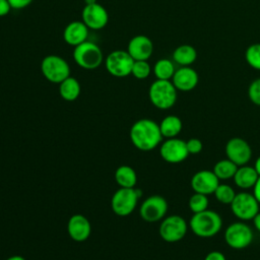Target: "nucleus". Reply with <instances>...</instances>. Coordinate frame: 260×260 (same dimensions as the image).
<instances>
[{
    "instance_id": "obj_1",
    "label": "nucleus",
    "mask_w": 260,
    "mask_h": 260,
    "mask_svg": "<svg viewBox=\"0 0 260 260\" xmlns=\"http://www.w3.org/2000/svg\"><path fill=\"white\" fill-rule=\"evenodd\" d=\"M130 139L139 150L149 151L161 142L162 135L157 123L150 119H140L132 125Z\"/></svg>"
},
{
    "instance_id": "obj_2",
    "label": "nucleus",
    "mask_w": 260,
    "mask_h": 260,
    "mask_svg": "<svg viewBox=\"0 0 260 260\" xmlns=\"http://www.w3.org/2000/svg\"><path fill=\"white\" fill-rule=\"evenodd\" d=\"M191 231L200 238H210L218 234L222 226L220 215L213 210L194 213L189 221Z\"/></svg>"
},
{
    "instance_id": "obj_3",
    "label": "nucleus",
    "mask_w": 260,
    "mask_h": 260,
    "mask_svg": "<svg viewBox=\"0 0 260 260\" xmlns=\"http://www.w3.org/2000/svg\"><path fill=\"white\" fill-rule=\"evenodd\" d=\"M148 96L155 108L168 110L177 101V88L171 80L156 79L149 86Z\"/></svg>"
},
{
    "instance_id": "obj_4",
    "label": "nucleus",
    "mask_w": 260,
    "mask_h": 260,
    "mask_svg": "<svg viewBox=\"0 0 260 260\" xmlns=\"http://www.w3.org/2000/svg\"><path fill=\"white\" fill-rule=\"evenodd\" d=\"M73 60L81 68L92 70L101 66L104 61L102 49L93 42L85 41L74 47Z\"/></svg>"
},
{
    "instance_id": "obj_5",
    "label": "nucleus",
    "mask_w": 260,
    "mask_h": 260,
    "mask_svg": "<svg viewBox=\"0 0 260 260\" xmlns=\"http://www.w3.org/2000/svg\"><path fill=\"white\" fill-rule=\"evenodd\" d=\"M41 71L48 81L57 84L70 76V67L67 61L58 55L46 56L42 60Z\"/></svg>"
},
{
    "instance_id": "obj_6",
    "label": "nucleus",
    "mask_w": 260,
    "mask_h": 260,
    "mask_svg": "<svg viewBox=\"0 0 260 260\" xmlns=\"http://www.w3.org/2000/svg\"><path fill=\"white\" fill-rule=\"evenodd\" d=\"M141 195L140 190L134 188H121L118 189L112 199L111 206L113 211L119 216H127L131 214L138 202Z\"/></svg>"
},
{
    "instance_id": "obj_7",
    "label": "nucleus",
    "mask_w": 260,
    "mask_h": 260,
    "mask_svg": "<svg viewBox=\"0 0 260 260\" xmlns=\"http://www.w3.org/2000/svg\"><path fill=\"white\" fill-rule=\"evenodd\" d=\"M133 64V58L125 50H115L105 59L107 71L115 77H125L130 75Z\"/></svg>"
},
{
    "instance_id": "obj_8",
    "label": "nucleus",
    "mask_w": 260,
    "mask_h": 260,
    "mask_svg": "<svg viewBox=\"0 0 260 260\" xmlns=\"http://www.w3.org/2000/svg\"><path fill=\"white\" fill-rule=\"evenodd\" d=\"M224 241L233 249H245L253 241V232L248 224L242 221L233 222L224 232Z\"/></svg>"
},
{
    "instance_id": "obj_9",
    "label": "nucleus",
    "mask_w": 260,
    "mask_h": 260,
    "mask_svg": "<svg viewBox=\"0 0 260 260\" xmlns=\"http://www.w3.org/2000/svg\"><path fill=\"white\" fill-rule=\"evenodd\" d=\"M186 220L177 214H173L164 218L159 225V236L168 243H176L181 241L187 234Z\"/></svg>"
},
{
    "instance_id": "obj_10",
    "label": "nucleus",
    "mask_w": 260,
    "mask_h": 260,
    "mask_svg": "<svg viewBox=\"0 0 260 260\" xmlns=\"http://www.w3.org/2000/svg\"><path fill=\"white\" fill-rule=\"evenodd\" d=\"M259 202L255 196L248 192H241L236 194L231 209L238 218L242 220H250L259 212Z\"/></svg>"
},
{
    "instance_id": "obj_11",
    "label": "nucleus",
    "mask_w": 260,
    "mask_h": 260,
    "mask_svg": "<svg viewBox=\"0 0 260 260\" xmlns=\"http://www.w3.org/2000/svg\"><path fill=\"white\" fill-rule=\"evenodd\" d=\"M168 211L167 200L159 195L147 197L139 208V214L147 222H155L162 219Z\"/></svg>"
},
{
    "instance_id": "obj_12",
    "label": "nucleus",
    "mask_w": 260,
    "mask_h": 260,
    "mask_svg": "<svg viewBox=\"0 0 260 260\" xmlns=\"http://www.w3.org/2000/svg\"><path fill=\"white\" fill-rule=\"evenodd\" d=\"M159 154L164 160L170 164H179L184 161L188 155L186 141L177 137L168 138L164 141L159 148Z\"/></svg>"
},
{
    "instance_id": "obj_13",
    "label": "nucleus",
    "mask_w": 260,
    "mask_h": 260,
    "mask_svg": "<svg viewBox=\"0 0 260 260\" xmlns=\"http://www.w3.org/2000/svg\"><path fill=\"white\" fill-rule=\"evenodd\" d=\"M226 157L238 167L245 166L252 157V148L249 143L240 137L230 139L225 144Z\"/></svg>"
},
{
    "instance_id": "obj_14",
    "label": "nucleus",
    "mask_w": 260,
    "mask_h": 260,
    "mask_svg": "<svg viewBox=\"0 0 260 260\" xmlns=\"http://www.w3.org/2000/svg\"><path fill=\"white\" fill-rule=\"evenodd\" d=\"M81 18L88 28L99 30L107 25L109 21V14L103 5L95 2L85 4L81 12Z\"/></svg>"
},
{
    "instance_id": "obj_15",
    "label": "nucleus",
    "mask_w": 260,
    "mask_h": 260,
    "mask_svg": "<svg viewBox=\"0 0 260 260\" xmlns=\"http://www.w3.org/2000/svg\"><path fill=\"white\" fill-rule=\"evenodd\" d=\"M218 185L219 179L215 176L213 171L202 170L195 173L191 178V187L196 193L205 195L213 194Z\"/></svg>"
},
{
    "instance_id": "obj_16",
    "label": "nucleus",
    "mask_w": 260,
    "mask_h": 260,
    "mask_svg": "<svg viewBox=\"0 0 260 260\" xmlns=\"http://www.w3.org/2000/svg\"><path fill=\"white\" fill-rule=\"evenodd\" d=\"M127 52L134 61L145 60L147 61L153 52L152 41L143 35L133 37L127 46Z\"/></svg>"
},
{
    "instance_id": "obj_17",
    "label": "nucleus",
    "mask_w": 260,
    "mask_h": 260,
    "mask_svg": "<svg viewBox=\"0 0 260 260\" xmlns=\"http://www.w3.org/2000/svg\"><path fill=\"white\" fill-rule=\"evenodd\" d=\"M199 81V76L196 70L189 66H182L177 69L172 77V82L181 91H190L196 87Z\"/></svg>"
},
{
    "instance_id": "obj_18",
    "label": "nucleus",
    "mask_w": 260,
    "mask_h": 260,
    "mask_svg": "<svg viewBox=\"0 0 260 260\" xmlns=\"http://www.w3.org/2000/svg\"><path fill=\"white\" fill-rule=\"evenodd\" d=\"M67 231L70 238L75 242H84L88 239L91 226L88 219L82 214H73L67 223Z\"/></svg>"
},
{
    "instance_id": "obj_19",
    "label": "nucleus",
    "mask_w": 260,
    "mask_h": 260,
    "mask_svg": "<svg viewBox=\"0 0 260 260\" xmlns=\"http://www.w3.org/2000/svg\"><path fill=\"white\" fill-rule=\"evenodd\" d=\"M88 27L81 20H74L69 22L63 31V39L66 44L76 47L87 41Z\"/></svg>"
},
{
    "instance_id": "obj_20",
    "label": "nucleus",
    "mask_w": 260,
    "mask_h": 260,
    "mask_svg": "<svg viewBox=\"0 0 260 260\" xmlns=\"http://www.w3.org/2000/svg\"><path fill=\"white\" fill-rule=\"evenodd\" d=\"M259 175L256 170L249 166H241L238 167V170L234 176L235 184L241 189H250L253 188L256 184Z\"/></svg>"
},
{
    "instance_id": "obj_21",
    "label": "nucleus",
    "mask_w": 260,
    "mask_h": 260,
    "mask_svg": "<svg viewBox=\"0 0 260 260\" xmlns=\"http://www.w3.org/2000/svg\"><path fill=\"white\" fill-rule=\"evenodd\" d=\"M81 91L78 80L72 76L67 77L61 83H59V93L61 98L67 102L75 101Z\"/></svg>"
},
{
    "instance_id": "obj_22",
    "label": "nucleus",
    "mask_w": 260,
    "mask_h": 260,
    "mask_svg": "<svg viewBox=\"0 0 260 260\" xmlns=\"http://www.w3.org/2000/svg\"><path fill=\"white\" fill-rule=\"evenodd\" d=\"M183 124L181 119L175 115H169L165 117L160 124L159 129L162 137L166 138H174L176 137L182 130Z\"/></svg>"
},
{
    "instance_id": "obj_23",
    "label": "nucleus",
    "mask_w": 260,
    "mask_h": 260,
    "mask_svg": "<svg viewBox=\"0 0 260 260\" xmlns=\"http://www.w3.org/2000/svg\"><path fill=\"white\" fill-rule=\"evenodd\" d=\"M197 52L194 47L190 45H181L173 52V60L181 66H189L195 62Z\"/></svg>"
},
{
    "instance_id": "obj_24",
    "label": "nucleus",
    "mask_w": 260,
    "mask_h": 260,
    "mask_svg": "<svg viewBox=\"0 0 260 260\" xmlns=\"http://www.w3.org/2000/svg\"><path fill=\"white\" fill-rule=\"evenodd\" d=\"M115 180L121 188H134L137 182V175L131 167L121 166L115 172Z\"/></svg>"
},
{
    "instance_id": "obj_25",
    "label": "nucleus",
    "mask_w": 260,
    "mask_h": 260,
    "mask_svg": "<svg viewBox=\"0 0 260 260\" xmlns=\"http://www.w3.org/2000/svg\"><path fill=\"white\" fill-rule=\"evenodd\" d=\"M237 170L238 166L229 158L217 161L213 167V173L219 180H228L234 178Z\"/></svg>"
},
{
    "instance_id": "obj_26",
    "label": "nucleus",
    "mask_w": 260,
    "mask_h": 260,
    "mask_svg": "<svg viewBox=\"0 0 260 260\" xmlns=\"http://www.w3.org/2000/svg\"><path fill=\"white\" fill-rule=\"evenodd\" d=\"M175 66L174 63L170 59H159L153 66V73L156 79L161 80H170L172 79L175 73Z\"/></svg>"
},
{
    "instance_id": "obj_27",
    "label": "nucleus",
    "mask_w": 260,
    "mask_h": 260,
    "mask_svg": "<svg viewBox=\"0 0 260 260\" xmlns=\"http://www.w3.org/2000/svg\"><path fill=\"white\" fill-rule=\"evenodd\" d=\"M213 194L216 200L223 204H231L236 196L235 190L226 184H219Z\"/></svg>"
},
{
    "instance_id": "obj_28",
    "label": "nucleus",
    "mask_w": 260,
    "mask_h": 260,
    "mask_svg": "<svg viewBox=\"0 0 260 260\" xmlns=\"http://www.w3.org/2000/svg\"><path fill=\"white\" fill-rule=\"evenodd\" d=\"M188 204L193 213H198V212L204 211L208 207L207 195L194 192V194L190 197Z\"/></svg>"
},
{
    "instance_id": "obj_29",
    "label": "nucleus",
    "mask_w": 260,
    "mask_h": 260,
    "mask_svg": "<svg viewBox=\"0 0 260 260\" xmlns=\"http://www.w3.org/2000/svg\"><path fill=\"white\" fill-rule=\"evenodd\" d=\"M245 59L252 68L260 70V44L249 46L245 53Z\"/></svg>"
},
{
    "instance_id": "obj_30",
    "label": "nucleus",
    "mask_w": 260,
    "mask_h": 260,
    "mask_svg": "<svg viewBox=\"0 0 260 260\" xmlns=\"http://www.w3.org/2000/svg\"><path fill=\"white\" fill-rule=\"evenodd\" d=\"M151 72V67L149 63L145 60L134 61L131 74L137 79H145L149 76Z\"/></svg>"
},
{
    "instance_id": "obj_31",
    "label": "nucleus",
    "mask_w": 260,
    "mask_h": 260,
    "mask_svg": "<svg viewBox=\"0 0 260 260\" xmlns=\"http://www.w3.org/2000/svg\"><path fill=\"white\" fill-rule=\"evenodd\" d=\"M248 96L254 105L260 106V78H257L250 83L248 88Z\"/></svg>"
},
{
    "instance_id": "obj_32",
    "label": "nucleus",
    "mask_w": 260,
    "mask_h": 260,
    "mask_svg": "<svg viewBox=\"0 0 260 260\" xmlns=\"http://www.w3.org/2000/svg\"><path fill=\"white\" fill-rule=\"evenodd\" d=\"M186 145L189 154H197L201 152L203 148V144L198 138H190L188 141H186Z\"/></svg>"
},
{
    "instance_id": "obj_33",
    "label": "nucleus",
    "mask_w": 260,
    "mask_h": 260,
    "mask_svg": "<svg viewBox=\"0 0 260 260\" xmlns=\"http://www.w3.org/2000/svg\"><path fill=\"white\" fill-rule=\"evenodd\" d=\"M12 9H22L28 6L32 0H8Z\"/></svg>"
},
{
    "instance_id": "obj_34",
    "label": "nucleus",
    "mask_w": 260,
    "mask_h": 260,
    "mask_svg": "<svg viewBox=\"0 0 260 260\" xmlns=\"http://www.w3.org/2000/svg\"><path fill=\"white\" fill-rule=\"evenodd\" d=\"M204 260H226V258L219 251H211L205 256Z\"/></svg>"
},
{
    "instance_id": "obj_35",
    "label": "nucleus",
    "mask_w": 260,
    "mask_h": 260,
    "mask_svg": "<svg viewBox=\"0 0 260 260\" xmlns=\"http://www.w3.org/2000/svg\"><path fill=\"white\" fill-rule=\"evenodd\" d=\"M11 9L12 8H11L8 0H0V16L7 15Z\"/></svg>"
},
{
    "instance_id": "obj_36",
    "label": "nucleus",
    "mask_w": 260,
    "mask_h": 260,
    "mask_svg": "<svg viewBox=\"0 0 260 260\" xmlns=\"http://www.w3.org/2000/svg\"><path fill=\"white\" fill-rule=\"evenodd\" d=\"M253 195L255 196V198L257 199V201L260 203V177L258 178L256 184L253 187Z\"/></svg>"
},
{
    "instance_id": "obj_37",
    "label": "nucleus",
    "mask_w": 260,
    "mask_h": 260,
    "mask_svg": "<svg viewBox=\"0 0 260 260\" xmlns=\"http://www.w3.org/2000/svg\"><path fill=\"white\" fill-rule=\"evenodd\" d=\"M253 222H254V225L256 228V230L258 232H260V211L255 215V217L253 218Z\"/></svg>"
},
{
    "instance_id": "obj_38",
    "label": "nucleus",
    "mask_w": 260,
    "mask_h": 260,
    "mask_svg": "<svg viewBox=\"0 0 260 260\" xmlns=\"http://www.w3.org/2000/svg\"><path fill=\"white\" fill-rule=\"evenodd\" d=\"M254 169L256 170L257 174H258L259 177H260V156L257 157V159H256V161H255V165H254Z\"/></svg>"
},
{
    "instance_id": "obj_39",
    "label": "nucleus",
    "mask_w": 260,
    "mask_h": 260,
    "mask_svg": "<svg viewBox=\"0 0 260 260\" xmlns=\"http://www.w3.org/2000/svg\"><path fill=\"white\" fill-rule=\"evenodd\" d=\"M6 260H25L22 256H19V255H14V256H11L9 258H7Z\"/></svg>"
},
{
    "instance_id": "obj_40",
    "label": "nucleus",
    "mask_w": 260,
    "mask_h": 260,
    "mask_svg": "<svg viewBox=\"0 0 260 260\" xmlns=\"http://www.w3.org/2000/svg\"><path fill=\"white\" fill-rule=\"evenodd\" d=\"M84 2H85L86 4H91V3H95L96 0H84Z\"/></svg>"
}]
</instances>
